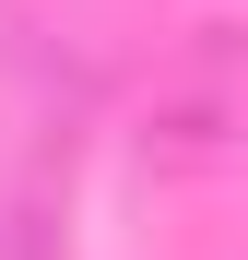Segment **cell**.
Returning <instances> with one entry per match:
<instances>
[{
	"label": "cell",
	"instance_id": "6da1fadb",
	"mask_svg": "<svg viewBox=\"0 0 248 260\" xmlns=\"http://www.w3.org/2000/svg\"><path fill=\"white\" fill-rule=\"evenodd\" d=\"M154 166H178V178L248 166V36L236 24H213L165 71V95H154Z\"/></svg>",
	"mask_w": 248,
	"mask_h": 260
}]
</instances>
